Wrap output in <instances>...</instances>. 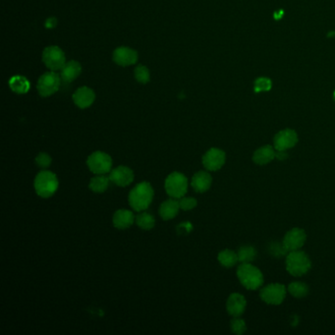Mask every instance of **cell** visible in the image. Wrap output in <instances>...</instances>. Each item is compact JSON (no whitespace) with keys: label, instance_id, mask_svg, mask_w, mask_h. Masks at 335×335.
Masks as SVG:
<instances>
[{"label":"cell","instance_id":"6da1fadb","mask_svg":"<svg viewBox=\"0 0 335 335\" xmlns=\"http://www.w3.org/2000/svg\"><path fill=\"white\" fill-rule=\"evenodd\" d=\"M154 189L149 182L137 184L129 194V203L136 211L147 209L154 199Z\"/></svg>","mask_w":335,"mask_h":335},{"label":"cell","instance_id":"7a4b0ae2","mask_svg":"<svg viewBox=\"0 0 335 335\" xmlns=\"http://www.w3.org/2000/svg\"><path fill=\"white\" fill-rule=\"evenodd\" d=\"M35 190L42 198H49L55 194L58 189L59 182L57 176L48 170H43L35 178Z\"/></svg>","mask_w":335,"mask_h":335},{"label":"cell","instance_id":"3957f363","mask_svg":"<svg viewBox=\"0 0 335 335\" xmlns=\"http://www.w3.org/2000/svg\"><path fill=\"white\" fill-rule=\"evenodd\" d=\"M237 276L242 285L249 290H256L264 283V276L261 270L248 263L242 264L238 268Z\"/></svg>","mask_w":335,"mask_h":335},{"label":"cell","instance_id":"277c9868","mask_svg":"<svg viewBox=\"0 0 335 335\" xmlns=\"http://www.w3.org/2000/svg\"><path fill=\"white\" fill-rule=\"evenodd\" d=\"M309 257L299 250L290 252L286 259V269L293 276H302L311 268Z\"/></svg>","mask_w":335,"mask_h":335},{"label":"cell","instance_id":"5b68a950","mask_svg":"<svg viewBox=\"0 0 335 335\" xmlns=\"http://www.w3.org/2000/svg\"><path fill=\"white\" fill-rule=\"evenodd\" d=\"M164 188L168 196L174 199H181L188 190V179L180 172H173L165 180Z\"/></svg>","mask_w":335,"mask_h":335},{"label":"cell","instance_id":"8992f818","mask_svg":"<svg viewBox=\"0 0 335 335\" xmlns=\"http://www.w3.org/2000/svg\"><path fill=\"white\" fill-rule=\"evenodd\" d=\"M61 82L62 79L57 73H55L54 71L46 72L39 79L37 86L38 91L44 97L50 96L59 89Z\"/></svg>","mask_w":335,"mask_h":335},{"label":"cell","instance_id":"52a82bcc","mask_svg":"<svg viewBox=\"0 0 335 335\" xmlns=\"http://www.w3.org/2000/svg\"><path fill=\"white\" fill-rule=\"evenodd\" d=\"M87 164L92 173L96 175L105 174L111 170L112 158L106 153L97 151L89 155Z\"/></svg>","mask_w":335,"mask_h":335},{"label":"cell","instance_id":"ba28073f","mask_svg":"<svg viewBox=\"0 0 335 335\" xmlns=\"http://www.w3.org/2000/svg\"><path fill=\"white\" fill-rule=\"evenodd\" d=\"M43 61L46 67L54 72L61 70L66 63L63 50L56 45L45 47L43 52Z\"/></svg>","mask_w":335,"mask_h":335},{"label":"cell","instance_id":"9c48e42d","mask_svg":"<svg viewBox=\"0 0 335 335\" xmlns=\"http://www.w3.org/2000/svg\"><path fill=\"white\" fill-rule=\"evenodd\" d=\"M286 295V288L284 285L274 283L266 286L261 291V298L269 305H279L283 302Z\"/></svg>","mask_w":335,"mask_h":335},{"label":"cell","instance_id":"30bf717a","mask_svg":"<svg viewBox=\"0 0 335 335\" xmlns=\"http://www.w3.org/2000/svg\"><path fill=\"white\" fill-rule=\"evenodd\" d=\"M225 163V153L219 149L212 148L202 157V164L209 171L219 170Z\"/></svg>","mask_w":335,"mask_h":335},{"label":"cell","instance_id":"8fae6325","mask_svg":"<svg viewBox=\"0 0 335 335\" xmlns=\"http://www.w3.org/2000/svg\"><path fill=\"white\" fill-rule=\"evenodd\" d=\"M307 239L306 233L303 229L300 228H293L290 231L286 233L283 239V248L288 251L293 252L301 249L305 244Z\"/></svg>","mask_w":335,"mask_h":335},{"label":"cell","instance_id":"7c38bea8","mask_svg":"<svg viewBox=\"0 0 335 335\" xmlns=\"http://www.w3.org/2000/svg\"><path fill=\"white\" fill-rule=\"evenodd\" d=\"M112 58L117 65L126 67L137 63L138 53L136 50L130 47L120 46L114 50Z\"/></svg>","mask_w":335,"mask_h":335},{"label":"cell","instance_id":"4fadbf2b","mask_svg":"<svg viewBox=\"0 0 335 335\" xmlns=\"http://www.w3.org/2000/svg\"><path fill=\"white\" fill-rule=\"evenodd\" d=\"M298 142V136L295 131L291 129H285L280 131L279 133L275 135L274 137V149L279 151H287L291 148L295 147V145Z\"/></svg>","mask_w":335,"mask_h":335},{"label":"cell","instance_id":"5bb4252c","mask_svg":"<svg viewBox=\"0 0 335 335\" xmlns=\"http://www.w3.org/2000/svg\"><path fill=\"white\" fill-rule=\"evenodd\" d=\"M109 179L119 187H126L134 181V172L128 166L120 165L112 169Z\"/></svg>","mask_w":335,"mask_h":335},{"label":"cell","instance_id":"9a60e30c","mask_svg":"<svg viewBox=\"0 0 335 335\" xmlns=\"http://www.w3.org/2000/svg\"><path fill=\"white\" fill-rule=\"evenodd\" d=\"M95 99V93L88 87H81L73 94L74 103L81 109L89 107Z\"/></svg>","mask_w":335,"mask_h":335},{"label":"cell","instance_id":"2e32d148","mask_svg":"<svg viewBox=\"0 0 335 335\" xmlns=\"http://www.w3.org/2000/svg\"><path fill=\"white\" fill-rule=\"evenodd\" d=\"M246 299L243 295L238 293H233L229 296L226 304V309L229 314L232 316H240L245 312L246 309Z\"/></svg>","mask_w":335,"mask_h":335},{"label":"cell","instance_id":"e0dca14e","mask_svg":"<svg viewBox=\"0 0 335 335\" xmlns=\"http://www.w3.org/2000/svg\"><path fill=\"white\" fill-rule=\"evenodd\" d=\"M135 219L136 217L134 216V213L131 210L122 208L114 213L112 222L118 229H126L134 224Z\"/></svg>","mask_w":335,"mask_h":335},{"label":"cell","instance_id":"ac0fdd59","mask_svg":"<svg viewBox=\"0 0 335 335\" xmlns=\"http://www.w3.org/2000/svg\"><path fill=\"white\" fill-rule=\"evenodd\" d=\"M60 71H61L60 77L62 79V82L68 84L75 81L80 76L82 72V66L79 62L71 60L69 62H66Z\"/></svg>","mask_w":335,"mask_h":335},{"label":"cell","instance_id":"d6986e66","mask_svg":"<svg viewBox=\"0 0 335 335\" xmlns=\"http://www.w3.org/2000/svg\"><path fill=\"white\" fill-rule=\"evenodd\" d=\"M212 183V178L210 174L206 171H199L197 172L191 181V186L193 189L198 193L206 192Z\"/></svg>","mask_w":335,"mask_h":335},{"label":"cell","instance_id":"ffe728a7","mask_svg":"<svg viewBox=\"0 0 335 335\" xmlns=\"http://www.w3.org/2000/svg\"><path fill=\"white\" fill-rule=\"evenodd\" d=\"M180 205L179 201L174 200V198L166 200L160 204L159 215L163 220H169L174 218L178 214Z\"/></svg>","mask_w":335,"mask_h":335},{"label":"cell","instance_id":"44dd1931","mask_svg":"<svg viewBox=\"0 0 335 335\" xmlns=\"http://www.w3.org/2000/svg\"><path fill=\"white\" fill-rule=\"evenodd\" d=\"M276 157V153L271 146H264L257 150L253 156V160L260 165L268 164Z\"/></svg>","mask_w":335,"mask_h":335},{"label":"cell","instance_id":"7402d4cb","mask_svg":"<svg viewBox=\"0 0 335 335\" xmlns=\"http://www.w3.org/2000/svg\"><path fill=\"white\" fill-rule=\"evenodd\" d=\"M109 177L104 176V174H98L90 179L89 188L93 193H104L109 186Z\"/></svg>","mask_w":335,"mask_h":335},{"label":"cell","instance_id":"603a6c76","mask_svg":"<svg viewBox=\"0 0 335 335\" xmlns=\"http://www.w3.org/2000/svg\"><path fill=\"white\" fill-rule=\"evenodd\" d=\"M9 87L14 92L23 94L29 91L31 85L27 78L23 76H14L9 81Z\"/></svg>","mask_w":335,"mask_h":335},{"label":"cell","instance_id":"cb8c5ba5","mask_svg":"<svg viewBox=\"0 0 335 335\" xmlns=\"http://www.w3.org/2000/svg\"><path fill=\"white\" fill-rule=\"evenodd\" d=\"M218 261L225 268H232L239 261L238 254L231 250H224L218 254Z\"/></svg>","mask_w":335,"mask_h":335},{"label":"cell","instance_id":"d4e9b609","mask_svg":"<svg viewBox=\"0 0 335 335\" xmlns=\"http://www.w3.org/2000/svg\"><path fill=\"white\" fill-rule=\"evenodd\" d=\"M136 224L144 230H151L155 227L156 219L152 214L148 212H142L136 216Z\"/></svg>","mask_w":335,"mask_h":335},{"label":"cell","instance_id":"484cf974","mask_svg":"<svg viewBox=\"0 0 335 335\" xmlns=\"http://www.w3.org/2000/svg\"><path fill=\"white\" fill-rule=\"evenodd\" d=\"M256 255V250L251 246L241 247L238 251V259L239 262H241L242 264H250L252 261L255 260Z\"/></svg>","mask_w":335,"mask_h":335},{"label":"cell","instance_id":"4316f807","mask_svg":"<svg viewBox=\"0 0 335 335\" xmlns=\"http://www.w3.org/2000/svg\"><path fill=\"white\" fill-rule=\"evenodd\" d=\"M288 291L295 298H304L309 293V287L303 282H292L288 286Z\"/></svg>","mask_w":335,"mask_h":335},{"label":"cell","instance_id":"83f0119b","mask_svg":"<svg viewBox=\"0 0 335 335\" xmlns=\"http://www.w3.org/2000/svg\"><path fill=\"white\" fill-rule=\"evenodd\" d=\"M135 78L141 84H147L150 82L151 75L150 71L146 66L139 65L135 69Z\"/></svg>","mask_w":335,"mask_h":335},{"label":"cell","instance_id":"f1b7e54d","mask_svg":"<svg viewBox=\"0 0 335 335\" xmlns=\"http://www.w3.org/2000/svg\"><path fill=\"white\" fill-rule=\"evenodd\" d=\"M271 86H272V83L268 78H266V77L258 78L255 81V91L256 92L268 91L271 89Z\"/></svg>","mask_w":335,"mask_h":335},{"label":"cell","instance_id":"f546056e","mask_svg":"<svg viewBox=\"0 0 335 335\" xmlns=\"http://www.w3.org/2000/svg\"><path fill=\"white\" fill-rule=\"evenodd\" d=\"M231 330L235 334H243L246 331V323L243 319L234 318L231 320Z\"/></svg>","mask_w":335,"mask_h":335},{"label":"cell","instance_id":"4dcf8cb0","mask_svg":"<svg viewBox=\"0 0 335 335\" xmlns=\"http://www.w3.org/2000/svg\"><path fill=\"white\" fill-rule=\"evenodd\" d=\"M51 157L46 153H40L36 157V163L41 168H47L51 164Z\"/></svg>","mask_w":335,"mask_h":335},{"label":"cell","instance_id":"1f68e13d","mask_svg":"<svg viewBox=\"0 0 335 335\" xmlns=\"http://www.w3.org/2000/svg\"><path fill=\"white\" fill-rule=\"evenodd\" d=\"M197 200L194 199V198H184L182 197L179 201V205H180V208L183 209V210H191L193 209L194 207L197 206Z\"/></svg>","mask_w":335,"mask_h":335},{"label":"cell","instance_id":"d6a6232c","mask_svg":"<svg viewBox=\"0 0 335 335\" xmlns=\"http://www.w3.org/2000/svg\"><path fill=\"white\" fill-rule=\"evenodd\" d=\"M56 23H57V21H56L55 18H49V19H47L46 22H45V27H46L47 29H52V28L56 27Z\"/></svg>","mask_w":335,"mask_h":335},{"label":"cell","instance_id":"836d02e7","mask_svg":"<svg viewBox=\"0 0 335 335\" xmlns=\"http://www.w3.org/2000/svg\"><path fill=\"white\" fill-rule=\"evenodd\" d=\"M333 97H334V99H335V91H334V93H333Z\"/></svg>","mask_w":335,"mask_h":335}]
</instances>
